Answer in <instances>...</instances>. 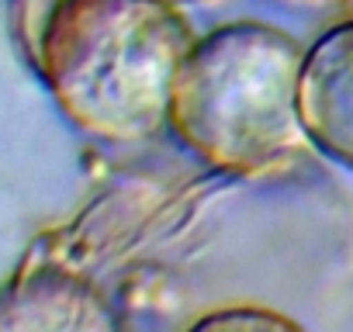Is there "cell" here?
<instances>
[{"instance_id":"obj_1","label":"cell","mask_w":353,"mask_h":332,"mask_svg":"<svg viewBox=\"0 0 353 332\" xmlns=\"http://www.w3.org/2000/svg\"><path fill=\"white\" fill-rule=\"evenodd\" d=\"M194 28L166 0H59L21 52L59 111L104 142H142L170 121Z\"/></svg>"},{"instance_id":"obj_2","label":"cell","mask_w":353,"mask_h":332,"mask_svg":"<svg viewBox=\"0 0 353 332\" xmlns=\"http://www.w3.org/2000/svg\"><path fill=\"white\" fill-rule=\"evenodd\" d=\"M201 180L125 174L94 194L73 218L32 239L21 263L0 284V332L121 329L125 287L152 236L176 225Z\"/></svg>"},{"instance_id":"obj_3","label":"cell","mask_w":353,"mask_h":332,"mask_svg":"<svg viewBox=\"0 0 353 332\" xmlns=\"http://www.w3.org/2000/svg\"><path fill=\"white\" fill-rule=\"evenodd\" d=\"M305 49L263 21H232L194 42L170 97V128L201 163L260 177L308 142L298 114Z\"/></svg>"},{"instance_id":"obj_4","label":"cell","mask_w":353,"mask_h":332,"mask_svg":"<svg viewBox=\"0 0 353 332\" xmlns=\"http://www.w3.org/2000/svg\"><path fill=\"white\" fill-rule=\"evenodd\" d=\"M298 114L305 138L353 170V18L322 32L301 59Z\"/></svg>"},{"instance_id":"obj_5","label":"cell","mask_w":353,"mask_h":332,"mask_svg":"<svg viewBox=\"0 0 353 332\" xmlns=\"http://www.w3.org/2000/svg\"><path fill=\"white\" fill-rule=\"evenodd\" d=\"M191 325L194 329H298L301 322L260 301H225L222 308L198 315Z\"/></svg>"},{"instance_id":"obj_6","label":"cell","mask_w":353,"mask_h":332,"mask_svg":"<svg viewBox=\"0 0 353 332\" xmlns=\"http://www.w3.org/2000/svg\"><path fill=\"white\" fill-rule=\"evenodd\" d=\"M56 4L59 0H11V32H14V42L21 52L35 42L42 21L49 18V11Z\"/></svg>"},{"instance_id":"obj_7","label":"cell","mask_w":353,"mask_h":332,"mask_svg":"<svg viewBox=\"0 0 353 332\" xmlns=\"http://www.w3.org/2000/svg\"><path fill=\"white\" fill-rule=\"evenodd\" d=\"M281 4H294V8H329V4H339V0H281Z\"/></svg>"},{"instance_id":"obj_8","label":"cell","mask_w":353,"mask_h":332,"mask_svg":"<svg viewBox=\"0 0 353 332\" xmlns=\"http://www.w3.org/2000/svg\"><path fill=\"white\" fill-rule=\"evenodd\" d=\"M173 8H191V4H208V0H166Z\"/></svg>"}]
</instances>
